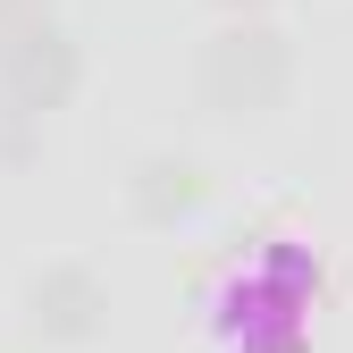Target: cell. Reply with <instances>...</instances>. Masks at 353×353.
Returning a JSON list of instances; mask_svg holds the SVG:
<instances>
[{"label":"cell","mask_w":353,"mask_h":353,"mask_svg":"<svg viewBox=\"0 0 353 353\" xmlns=\"http://www.w3.org/2000/svg\"><path fill=\"white\" fill-rule=\"evenodd\" d=\"M26 328L42 345H93L110 328V286L93 261H51L26 278Z\"/></svg>","instance_id":"3957f363"},{"label":"cell","mask_w":353,"mask_h":353,"mask_svg":"<svg viewBox=\"0 0 353 353\" xmlns=\"http://www.w3.org/2000/svg\"><path fill=\"white\" fill-rule=\"evenodd\" d=\"M270 278L286 286V303H303V312H312V303L328 294V261L303 252V244H278V252H270Z\"/></svg>","instance_id":"5b68a950"},{"label":"cell","mask_w":353,"mask_h":353,"mask_svg":"<svg viewBox=\"0 0 353 353\" xmlns=\"http://www.w3.org/2000/svg\"><path fill=\"white\" fill-rule=\"evenodd\" d=\"M34 26V9H26V0H0V59H9V42Z\"/></svg>","instance_id":"52a82bcc"},{"label":"cell","mask_w":353,"mask_h":353,"mask_svg":"<svg viewBox=\"0 0 353 353\" xmlns=\"http://www.w3.org/2000/svg\"><path fill=\"white\" fill-rule=\"evenodd\" d=\"M26 9H34V17H51V0H26Z\"/></svg>","instance_id":"9c48e42d"},{"label":"cell","mask_w":353,"mask_h":353,"mask_svg":"<svg viewBox=\"0 0 353 353\" xmlns=\"http://www.w3.org/2000/svg\"><path fill=\"white\" fill-rule=\"evenodd\" d=\"M194 101L210 118H270L294 101V34L270 17H236L202 34L194 51Z\"/></svg>","instance_id":"6da1fadb"},{"label":"cell","mask_w":353,"mask_h":353,"mask_svg":"<svg viewBox=\"0 0 353 353\" xmlns=\"http://www.w3.org/2000/svg\"><path fill=\"white\" fill-rule=\"evenodd\" d=\"M34 152H42V126H34V118H17L9 101H0V168H26Z\"/></svg>","instance_id":"8992f818"},{"label":"cell","mask_w":353,"mask_h":353,"mask_svg":"<svg viewBox=\"0 0 353 353\" xmlns=\"http://www.w3.org/2000/svg\"><path fill=\"white\" fill-rule=\"evenodd\" d=\"M76 93H84V42H76L59 17H34V26L9 42V59H0V101L42 126V118H59Z\"/></svg>","instance_id":"7a4b0ae2"},{"label":"cell","mask_w":353,"mask_h":353,"mask_svg":"<svg viewBox=\"0 0 353 353\" xmlns=\"http://www.w3.org/2000/svg\"><path fill=\"white\" fill-rule=\"evenodd\" d=\"M210 202V168L194 152H143L126 168V219L135 228H176V219H194Z\"/></svg>","instance_id":"277c9868"},{"label":"cell","mask_w":353,"mask_h":353,"mask_svg":"<svg viewBox=\"0 0 353 353\" xmlns=\"http://www.w3.org/2000/svg\"><path fill=\"white\" fill-rule=\"evenodd\" d=\"M210 9H219V17L236 26V17H270V0H210Z\"/></svg>","instance_id":"ba28073f"}]
</instances>
